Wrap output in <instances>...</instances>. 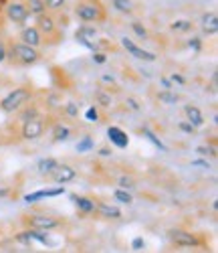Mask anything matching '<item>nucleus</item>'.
I'll use <instances>...</instances> for the list:
<instances>
[{"mask_svg":"<svg viewBox=\"0 0 218 253\" xmlns=\"http://www.w3.org/2000/svg\"><path fill=\"white\" fill-rule=\"evenodd\" d=\"M31 97H33V91L29 87H14L12 91H8L2 99H0V110L4 114L20 112L31 101Z\"/></svg>","mask_w":218,"mask_h":253,"instance_id":"nucleus-1","label":"nucleus"},{"mask_svg":"<svg viewBox=\"0 0 218 253\" xmlns=\"http://www.w3.org/2000/svg\"><path fill=\"white\" fill-rule=\"evenodd\" d=\"M63 112L67 118H77L79 116V103L77 101H67L63 103Z\"/></svg>","mask_w":218,"mask_h":253,"instance_id":"nucleus-30","label":"nucleus"},{"mask_svg":"<svg viewBox=\"0 0 218 253\" xmlns=\"http://www.w3.org/2000/svg\"><path fill=\"white\" fill-rule=\"evenodd\" d=\"M117 186L125 188V191H134V188H136V178L132 174H121L117 178Z\"/></svg>","mask_w":218,"mask_h":253,"instance_id":"nucleus-29","label":"nucleus"},{"mask_svg":"<svg viewBox=\"0 0 218 253\" xmlns=\"http://www.w3.org/2000/svg\"><path fill=\"white\" fill-rule=\"evenodd\" d=\"M216 81H218V75H216V73H212V85H210L212 93H216Z\"/></svg>","mask_w":218,"mask_h":253,"instance_id":"nucleus-50","label":"nucleus"},{"mask_svg":"<svg viewBox=\"0 0 218 253\" xmlns=\"http://www.w3.org/2000/svg\"><path fill=\"white\" fill-rule=\"evenodd\" d=\"M75 41L85 47L87 51H99V33L95 27H91L89 23H83L77 31H75Z\"/></svg>","mask_w":218,"mask_h":253,"instance_id":"nucleus-4","label":"nucleus"},{"mask_svg":"<svg viewBox=\"0 0 218 253\" xmlns=\"http://www.w3.org/2000/svg\"><path fill=\"white\" fill-rule=\"evenodd\" d=\"M71 136H73V130L69 128V126H65V124H57L53 128V140L55 142H69Z\"/></svg>","mask_w":218,"mask_h":253,"instance_id":"nucleus-21","label":"nucleus"},{"mask_svg":"<svg viewBox=\"0 0 218 253\" xmlns=\"http://www.w3.org/2000/svg\"><path fill=\"white\" fill-rule=\"evenodd\" d=\"M160 85H162V89H168V91L174 89V83L170 81V77H164V75L160 77Z\"/></svg>","mask_w":218,"mask_h":253,"instance_id":"nucleus-46","label":"nucleus"},{"mask_svg":"<svg viewBox=\"0 0 218 253\" xmlns=\"http://www.w3.org/2000/svg\"><path fill=\"white\" fill-rule=\"evenodd\" d=\"M188 47H190L194 53H200V51H202V39H200V37L188 39Z\"/></svg>","mask_w":218,"mask_h":253,"instance_id":"nucleus-38","label":"nucleus"},{"mask_svg":"<svg viewBox=\"0 0 218 253\" xmlns=\"http://www.w3.org/2000/svg\"><path fill=\"white\" fill-rule=\"evenodd\" d=\"M125 105H127V108L132 110V112H142V103H140L136 97H127V99H125Z\"/></svg>","mask_w":218,"mask_h":253,"instance_id":"nucleus-42","label":"nucleus"},{"mask_svg":"<svg viewBox=\"0 0 218 253\" xmlns=\"http://www.w3.org/2000/svg\"><path fill=\"white\" fill-rule=\"evenodd\" d=\"M42 2H45V8L49 12H57V10L65 8V2H67V0H42Z\"/></svg>","mask_w":218,"mask_h":253,"instance_id":"nucleus-33","label":"nucleus"},{"mask_svg":"<svg viewBox=\"0 0 218 253\" xmlns=\"http://www.w3.org/2000/svg\"><path fill=\"white\" fill-rule=\"evenodd\" d=\"M95 101H97V105H101V108H111L113 97H111V93H107V91L99 89V91L95 93Z\"/></svg>","mask_w":218,"mask_h":253,"instance_id":"nucleus-28","label":"nucleus"},{"mask_svg":"<svg viewBox=\"0 0 218 253\" xmlns=\"http://www.w3.org/2000/svg\"><path fill=\"white\" fill-rule=\"evenodd\" d=\"M20 134H23L25 140H31V142H33V140H38L42 134H45V120H42V116L25 120Z\"/></svg>","mask_w":218,"mask_h":253,"instance_id":"nucleus-9","label":"nucleus"},{"mask_svg":"<svg viewBox=\"0 0 218 253\" xmlns=\"http://www.w3.org/2000/svg\"><path fill=\"white\" fill-rule=\"evenodd\" d=\"M113 199H115L119 205H132V203H134L132 191H125V188H119V186L113 191Z\"/></svg>","mask_w":218,"mask_h":253,"instance_id":"nucleus-25","label":"nucleus"},{"mask_svg":"<svg viewBox=\"0 0 218 253\" xmlns=\"http://www.w3.org/2000/svg\"><path fill=\"white\" fill-rule=\"evenodd\" d=\"M95 211L103 217V219H111V221H117L121 219V211L115 207V205H109V203H97L95 205Z\"/></svg>","mask_w":218,"mask_h":253,"instance_id":"nucleus-18","label":"nucleus"},{"mask_svg":"<svg viewBox=\"0 0 218 253\" xmlns=\"http://www.w3.org/2000/svg\"><path fill=\"white\" fill-rule=\"evenodd\" d=\"M132 249H134V251H142V249H145V241H144V237H136V239L132 241Z\"/></svg>","mask_w":218,"mask_h":253,"instance_id":"nucleus-44","label":"nucleus"},{"mask_svg":"<svg viewBox=\"0 0 218 253\" xmlns=\"http://www.w3.org/2000/svg\"><path fill=\"white\" fill-rule=\"evenodd\" d=\"M200 29H202V33L208 35V37H214V35L218 33V14H216L214 10L204 12V14L200 16Z\"/></svg>","mask_w":218,"mask_h":253,"instance_id":"nucleus-16","label":"nucleus"},{"mask_svg":"<svg viewBox=\"0 0 218 253\" xmlns=\"http://www.w3.org/2000/svg\"><path fill=\"white\" fill-rule=\"evenodd\" d=\"M107 140L111 142V146L117 150H125L129 146V136H127L125 130L119 128V126H109L107 128Z\"/></svg>","mask_w":218,"mask_h":253,"instance_id":"nucleus-12","label":"nucleus"},{"mask_svg":"<svg viewBox=\"0 0 218 253\" xmlns=\"http://www.w3.org/2000/svg\"><path fill=\"white\" fill-rule=\"evenodd\" d=\"M36 18V29H38V33L42 35V37H47V39H53V37H57L59 35V23L55 20V16L47 10V12H42V14H38V16H35Z\"/></svg>","mask_w":218,"mask_h":253,"instance_id":"nucleus-8","label":"nucleus"},{"mask_svg":"<svg viewBox=\"0 0 218 253\" xmlns=\"http://www.w3.org/2000/svg\"><path fill=\"white\" fill-rule=\"evenodd\" d=\"M111 6H113L117 12L125 14V16H132V14H134V10H136L132 0H111Z\"/></svg>","mask_w":218,"mask_h":253,"instance_id":"nucleus-23","label":"nucleus"},{"mask_svg":"<svg viewBox=\"0 0 218 253\" xmlns=\"http://www.w3.org/2000/svg\"><path fill=\"white\" fill-rule=\"evenodd\" d=\"M85 120L89 122V124H97L99 122V110H97V105H89V108L85 110Z\"/></svg>","mask_w":218,"mask_h":253,"instance_id":"nucleus-32","label":"nucleus"},{"mask_svg":"<svg viewBox=\"0 0 218 253\" xmlns=\"http://www.w3.org/2000/svg\"><path fill=\"white\" fill-rule=\"evenodd\" d=\"M77 152L79 154H87V152H93V148H95V140H93V136H89V134H85V136H81L79 138V142H77Z\"/></svg>","mask_w":218,"mask_h":253,"instance_id":"nucleus-22","label":"nucleus"},{"mask_svg":"<svg viewBox=\"0 0 218 253\" xmlns=\"http://www.w3.org/2000/svg\"><path fill=\"white\" fill-rule=\"evenodd\" d=\"M170 29H172L174 33H188V31H192V20H186V18L174 20V23L170 25Z\"/></svg>","mask_w":218,"mask_h":253,"instance_id":"nucleus-27","label":"nucleus"},{"mask_svg":"<svg viewBox=\"0 0 218 253\" xmlns=\"http://www.w3.org/2000/svg\"><path fill=\"white\" fill-rule=\"evenodd\" d=\"M158 101H162L164 105H176L178 101H180V97H178V93H174L172 89L168 91V89H162V91H158Z\"/></svg>","mask_w":218,"mask_h":253,"instance_id":"nucleus-24","label":"nucleus"},{"mask_svg":"<svg viewBox=\"0 0 218 253\" xmlns=\"http://www.w3.org/2000/svg\"><path fill=\"white\" fill-rule=\"evenodd\" d=\"M75 14L81 23H101L105 20V10L97 0H83L75 6Z\"/></svg>","mask_w":218,"mask_h":253,"instance_id":"nucleus-3","label":"nucleus"},{"mask_svg":"<svg viewBox=\"0 0 218 253\" xmlns=\"http://www.w3.org/2000/svg\"><path fill=\"white\" fill-rule=\"evenodd\" d=\"M170 81L176 83V85H180V87L186 85V77H184L182 73H172V75H170Z\"/></svg>","mask_w":218,"mask_h":253,"instance_id":"nucleus-43","label":"nucleus"},{"mask_svg":"<svg viewBox=\"0 0 218 253\" xmlns=\"http://www.w3.org/2000/svg\"><path fill=\"white\" fill-rule=\"evenodd\" d=\"M91 59H93L95 65H105V63H107V55H105L103 51H93Z\"/></svg>","mask_w":218,"mask_h":253,"instance_id":"nucleus-39","label":"nucleus"},{"mask_svg":"<svg viewBox=\"0 0 218 253\" xmlns=\"http://www.w3.org/2000/svg\"><path fill=\"white\" fill-rule=\"evenodd\" d=\"M178 130L184 132V134H194V132H196V128H194V126H192L188 120H182V122L178 124Z\"/></svg>","mask_w":218,"mask_h":253,"instance_id":"nucleus-40","label":"nucleus"},{"mask_svg":"<svg viewBox=\"0 0 218 253\" xmlns=\"http://www.w3.org/2000/svg\"><path fill=\"white\" fill-rule=\"evenodd\" d=\"M184 116H186V120L194 126V128L196 130H198V128H202V126H204V114L200 112V108H198V105H192V103H186L184 105Z\"/></svg>","mask_w":218,"mask_h":253,"instance_id":"nucleus-17","label":"nucleus"},{"mask_svg":"<svg viewBox=\"0 0 218 253\" xmlns=\"http://www.w3.org/2000/svg\"><path fill=\"white\" fill-rule=\"evenodd\" d=\"M29 227L33 229H42V231H55L61 227V221L49 215H31L29 217Z\"/></svg>","mask_w":218,"mask_h":253,"instance_id":"nucleus-13","label":"nucleus"},{"mask_svg":"<svg viewBox=\"0 0 218 253\" xmlns=\"http://www.w3.org/2000/svg\"><path fill=\"white\" fill-rule=\"evenodd\" d=\"M14 241H16V243H23V245H27V247H33V239H31V235H29L27 229L20 231V233L14 237Z\"/></svg>","mask_w":218,"mask_h":253,"instance_id":"nucleus-37","label":"nucleus"},{"mask_svg":"<svg viewBox=\"0 0 218 253\" xmlns=\"http://www.w3.org/2000/svg\"><path fill=\"white\" fill-rule=\"evenodd\" d=\"M8 195H10V188H6V186L0 188V199H6Z\"/></svg>","mask_w":218,"mask_h":253,"instance_id":"nucleus-49","label":"nucleus"},{"mask_svg":"<svg viewBox=\"0 0 218 253\" xmlns=\"http://www.w3.org/2000/svg\"><path fill=\"white\" fill-rule=\"evenodd\" d=\"M101 81H103V83H115V75H113V73H111V75L105 73V75L101 77Z\"/></svg>","mask_w":218,"mask_h":253,"instance_id":"nucleus-48","label":"nucleus"},{"mask_svg":"<svg viewBox=\"0 0 218 253\" xmlns=\"http://www.w3.org/2000/svg\"><path fill=\"white\" fill-rule=\"evenodd\" d=\"M57 160L55 158H40L38 162H36V172L40 174V176H51L53 174V170L57 168Z\"/></svg>","mask_w":218,"mask_h":253,"instance_id":"nucleus-20","label":"nucleus"},{"mask_svg":"<svg viewBox=\"0 0 218 253\" xmlns=\"http://www.w3.org/2000/svg\"><path fill=\"white\" fill-rule=\"evenodd\" d=\"M20 43L25 45H31V47H40L42 45V35L38 33L36 27H23V31H20Z\"/></svg>","mask_w":218,"mask_h":253,"instance_id":"nucleus-14","label":"nucleus"},{"mask_svg":"<svg viewBox=\"0 0 218 253\" xmlns=\"http://www.w3.org/2000/svg\"><path fill=\"white\" fill-rule=\"evenodd\" d=\"M196 154L198 156H202V158H214L216 156V148L214 146H198V148H196Z\"/></svg>","mask_w":218,"mask_h":253,"instance_id":"nucleus-34","label":"nucleus"},{"mask_svg":"<svg viewBox=\"0 0 218 253\" xmlns=\"http://www.w3.org/2000/svg\"><path fill=\"white\" fill-rule=\"evenodd\" d=\"M212 124H214V126H218V114H214V116H212Z\"/></svg>","mask_w":218,"mask_h":253,"instance_id":"nucleus-51","label":"nucleus"},{"mask_svg":"<svg viewBox=\"0 0 218 253\" xmlns=\"http://www.w3.org/2000/svg\"><path fill=\"white\" fill-rule=\"evenodd\" d=\"M190 166H192V168H198V170H210V168H212V164H210L206 158H202V156L196 158V160H192Z\"/></svg>","mask_w":218,"mask_h":253,"instance_id":"nucleus-36","label":"nucleus"},{"mask_svg":"<svg viewBox=\"0 0 218 253\" xmlns=\"http://www.w3.org/2000/svg\"><path fill=\"white\" fill-rule=\"evenodd\" d=\"M36 116H40L38 114V110L35 108V105H33V108H27V110H23V114H20V120H31V118H36Z\"/></svg>","mask_w":218,"mask_h":253,"instance_id":"nucleus-41","label":"nucleus"},{"mask_svg":"<svg viewBox=\"0 0 218 253\" xmlns=\"http://www.w3.org/2000/svg\"><path fill=\"white\" fill-rule=\"evenodd\" d=\"M99 156H103V158H111V156H113V150H111V148H99Z\"/></svg>","mask_w":218,"mask_h":253,"instance_id":"nucleus-47","label":"nucleus"},{"mask_svg":"<svg viewBox=\"0 0 218 253\" xmlns=\"http://www.w3.org/2000/svg\"><path fill=\"white\" fill-rule=\"evenodd\" d=\"M65 193V184H57L55 188H40V191H35V193H29V195H25L23 197V201L27 203V205H35V203H38V201H42V199H55V197H63Z\"/></svg>","mask_w":218,"mask_h":253,"instance_id":"nucleus-10","label":"nucleus"},{"mask_svg":"<svg viewBox=\"0 0 218 253\" xmlns=\"http://www.w3.org/2000/svg\"><path fill=\"white\" fill-rule=\"evenodd\" d=\"M142 134H144V138H145L151 146H154L156 150H160V152H168V146L164 144V140H162L154 130H151L149 126H144V128H142Z\"/></svg>","mask_w":218,"mask_h":253,"instance_id":"nucleus-19","label":"nucleus"},{"mask_svg":"<svg viewBox=\"0 0 218 253\" xmlns=\"http://www.w3.org/2000/svg\"><path fill=\"white\" fill-rule=\"evenodd\" d=\"M25 4H27L29 12H31L33 16H38V14H42V12H47L45 2H42V0H27Z\"/></svg>","mask_w":218,"mask_h":253,"instance_id":"nucleus-26","label":"nucleus"},{"mask_svg":"<svg viewBox=\"0 0 218 253\" xmlns=\"http://www.w3.org/2000/svg\"><path fill=\"white\" fill-rule=\"evenodd\" d=\"M8 57L12 59V63H16V65H23V67L36 65V63L40 61L38 49L31 47V45H25V43H14L8 49Z\"/></svg>","mask_w":218,"mask_h":253,"instance_id":"nucleus-2","label":"nucleus"},{"mask_svg":"<svg viewBox=\"0 0 218 253\" xmlns=\"http://www.w3.org/2000/svg\"><path fill=\"white\" fill-rule=\"evenodd\" d=\"M49 178H53L55 184H69V182H73L77 178V170H75L71 164H61L59 162Z\"/></svg>","mask_w":218,"mask_h":253,"instance_id":"nucleus-11","label":"nucleus"},{"mask_svg":"<svg viewBox=\"0 0 218 253\" xmlns=\"http://www.w3.org/2000/svg\"><path fill=\"white\" fill-rule=\"evenodd\" d=\"M119 43H121V47L127 51V55H132L134 59H140V61H145V63H154V61H158V55H156V53L145 51L144 47L136 45L132 39L121 37V39H119Z\"/></svg>","mask_w":218,"mask_h":253,"instance_id":"nucleus-7","label":"nucleus"},{"mask_svg":"<svg viewBox=\"0 0 218 253\" xmlns=\"http://www.w3.org/2000/svg\"><path fill=\"white\" fill-rule=\"evenodd\" d=\"M69 199H71V203L79 209V213H83V215H93L95 213V201L93 199H89V197H81V195H75V193H69Z\"/></svg>","mask_w":218,"mask_h":253,"instance_id":"nucleus-15","label":"nucleus"},{"mask_svg":"<svg viewBox=\"0 0 218 253\" xmlns=\"http://www.w3.org/2000/svg\"><path fill=\"white\" fill-rule=\"evenodd\" d=\"M6 18L10 20V23L18 25V27H27L29 20L33 18V14L29 12L25 2H20V0H12V2H6Z\"/></svg>","mask_w":218,"mask_h":253,"instance_id":"nucleus-5","label":"nucleus"},{"mask_svg":"<svg viewBox=\"0 0 218 253\" xmlns=\"http://www.w3.org/2000/svg\"><path fill=\"white\" fill-rule=\"evenodd\" d=\"M47 105L51 110H59V108H63V99H61V95L59 93H51V95H47Z\"/></svg>","mask_w":218,"mask_h":253,"instance_id":"nucleus-35","label":"nucleus"},{"mask_svg":"<svg viewBox=\"0 0 218 253\" xmlns=\"http://www.w3.org/2000/svg\"><path fill=\"white\" fill-rule=\"evenodd\" d=\"M168 237L170 241L176 245V247H182V249H192V247H198L200 245V239L196 237L194 233L186 229H170L168 231Z\"/></svg>","mask_w":218,"mask_h":253,"instance_id":"nucleus-6","label":"nucleus"},{"mask_svg":"<svg viewBox=\"0 0 218 253\" xmlns=\"http://www.w3.org/2000/svg\"><path fill=\"white\" fill-rule=\"evenodd\" d=\"M8 59V49H6V45H4V41L0 39V63H4Z\"/></svg>","mask_w":218,"mask_h":253,"instance_id":"nucleus-45","label":"nucleus"},{"mask_svg":"<svg viewBox=\"0 0 218 253\" xmlns=\"http://www.w3.org/2000/svg\"><path fill=\"white\" fill-rule=\"evenodd\" d=\"M132 31L136 33V37L138 39H144V41H147L149 39V33H147V29L140 23V20H134V23H132Z\"/></svg>","mask_w":218,"mask_h":253,"instance_id":"nucleus-31","label":"nucleus"}]
</instances>
